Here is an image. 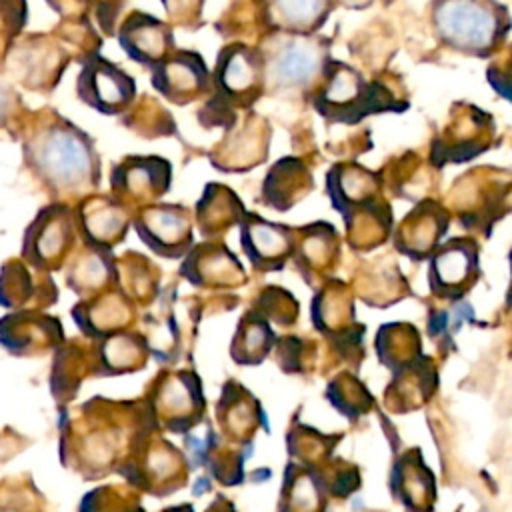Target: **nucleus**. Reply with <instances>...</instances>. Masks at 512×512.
Masks as SVG:
<instances>
[{
	"instance_id": "1",
	"label": "nucleus",
	"mask_w": 512,
	"mask_h": 512,
	"mask_svg": "<svg viewBox=\"0 0 512 512\" xmlns=\"http://www.w3.org/2000/svg\"><path fill=\"white\" fill-rule=\"evenodd\" d=\"M24 162L54 202L86 198L100 182L94 142L68 118L44 110L22 124Z\"/></svg>"
},
{
	"instance_id": "2",
	"label": "nucleus",
	"mask_w": 512,
	"mask_h": 512,
	"mask_svg": "<svg viewBox=\"0 0 512 512\" xmlns=\"http://www.w3.org/2000/svg\"><path fill=\"white\" fill-rule=\"evenodd\" d=\"M76 236L74 210L66 202H52L30 222L22 242V258L38 270L60 268L72 254Z\"/></svg>"
},
{
	"instance_id": "3",
	"label": "nucleus",
	"mask_w": 512,
	"mask_h": 512,
	"mask_svg": "<svg viewBox=\"0 0 512 512\" xmlns=\"http://www.w3.org/2000/svg\"><path fill=\"white\" fill-rule=\"evenodd\" d=\"M434 20L448 44L470 52L488 48L498 32V18L482 0H440Z\"/></svg>"
},
{
	"instance_id": "4",
	"label": "nucleus",
	"mask_w": 512,
	"mask_h": 512,
	"mask_svg": "<svg viewBox=\"0 0 512 512\" xmlns=\"http://www.w3.org/2000/svg\"><path fill=\"white\" fill-rule=\"evenodd\" d=\"M68 64V52L58 40L42 34L12 40L6 66L12 78L28 90H52Z\"/></svg>"
},
{
	"instance_id": "5",
	"label": "nucleus",
	"mask_w": 512,
	"mask_h": 512,
	"mask_svg": "<svg viewBox=\"0 0 512 512\" xmlns=\"http://www.w3.org/2000/svg\"><path fill=\"white\" fill-rule=\"evenodd\" d=\"M76 92L86 106L102 114H122L134 102L136 84L116 64L92 52L82 60Z\"/></svg>"
},
{
	"instance_id": "6",
	"label": "nucleus",
	"mask_w": 512,
	"mask_h": 512,
	"mask_svg": "<svg viewBox=\"0 0 512 512\" xmlns=\"http://www.w3.org/2000/svg\"><path fill=\"white\" fill-rule=\"evenodd\" d=\"M170 186V164L158 156H128L110 172V192L128 208L158 202Z\"/></svg>"
},
{
	"instance_id": "7",
	"label": "nucleus",
	"mask_w": 512,
	"mask_h": 512,
	"mask_svg": "<svg viewBox=\"0 0 512 512\" xmlns=\"http://www.w3.org/2000/svg\"><path fill=\"white\" fill-rule=\"evenodd\" d=\"M132 224L140 240L160 256H180L192 240V222L184 206L154 202L134 212Z\"/></svg>"
},
{
	"instance_id": "8",
	"label": "nucleus",
	"mask_w": 512,
	"mask_h": 512,
	"mask_svg": "<svg viewBox=\"0 0 512 512\" xmlns=\"http://www.w3.org/2000/svg\"><path fill=\"white\" fill-rule=\"evenodd\" d=\"M130 210L114 196H86L74 210L78 234L88 246L112 250L124 240L132 224Z\"/></svg>"
},
{
	"instance_id": "9",
	"label": "nucleus",
	"mask_w": 512,
	"mask_h": 512,
	"mask_svg": "<svg viewBox=\"0 0 512 512\" xmlns=\"http://www.w3.org/2000/svg\"><path fill=\"white\" fill-rule=\"evenodd\" d=\"M152 84L170 102L184 104L206 88L208 72L198 54L174 52L154 66Z\"/></svg>"
},
{
	"instance_id": "10",
	"label": "nucleus",
	"mask_w": 512,
	"mask_h": 512,
	"mask_svg": "<svg viewBox=\"0 0 512 512\" xmlns=\"http://www.w3.org/2000/svg\"><path fill=\"white\" fill-rule=\"evenodd\" d=\"M118 38L124 52L140 64L154 68L166 56H170V48H172L170 26L148 14L132 12L120 26Z\"/></svg>"
},
{
	"instance_id": "11",
	"label": "nucleus",
	"mask_w": 512,
	"mask_h": 512,
	"mask_svg": "<svg viewBox=\"0 0 512 512\" xmlns=\"http://www.w3.org/2000/svg\"><path fill=\"white\" fill-rule=\"evenodd\" d=\"M320 66V52L308 40H286L268 58V80L276 88H298L312 80Z\"/></svg>"
},
{
	"instance_id": "12",
	"label": "nucleus",
	"mask_w": 512,
	"mask_h": 512,
	"mask_svg": "<svg viewBox=\"0 0 512 512\" xmlns=\"http://www.w3.org/2000/svg\"><path fill=\"white\" fill-rule=\"evenodd\" d=\"M116 266L110 250L84 244L82 250L74 254V260L68 268V284L80 292H96L104 288L110 278H114Z\"/></svg>"
},
{
	"instance_id": "13",
	"label": "nucleus",
	"mask_w": 512,
	"mask_h": 512,
	"mask_svg": "<svg viewBox=\"0 0 512 512\" xmlns=\"http://www.w3.org/2000/svg\"><path fill=\"white\" fill-rule=\"evenodd\" d=\"M258 74V62L250 50L242 46H230L220 54L216 82L224 94L242 96L254 92L258 86Z\"/></svg>"
},
{
	"instance_id": "14",
	"label": "nucleus",
	"mask_w": 512,
	"mask_h": 512,
	"mask_svg": "<svg viewBox=\"0 0 512 512\" xmlns=\"http://www.w3.org/2000/svg\"><path fill=\"white\" fill-rule=\"evenodd\" d=\"M290 248L288 234L274 224L252 220L244 228V250L248 256L256 258H274L284 256Z\"/></svg>"
},
{
	"instance_id": "15",
	"label": "nucleus",
	"mask_w": 512,
	"mask_h": 512,
	"mask_svg": "<svg viewBox=\"0 0 512 512\" xmlns=\"http://www.w3.org/2000/svg\"><path fill=\"white\" fill-rule=\"evenodd\" d=\"M470 264L472 252L460 242H452L438 252L434 260V272L442 284H460L468 276Z\"/></svg>"
},
{
	"instance_id": "16",
	"label": "nucleus",
	"mask_w": 512,
	"mask_h": 512,
	"mask_svg": "<svg viewBox=\"0 0 512 512\" xmlns=\"http://www.w3.org/2000/svg\"><path fill=\"white\" fill-rule=\"evenodd\" d=\"M326 0H272V10L284 26L308 28L324 12Z\"/></svg>"
},
{
	"instance_id": "17",
	"label": "nucleus",
	"mask_w": 512,
	"mask_h": 512,
	"mask_svg": "<svg viewBox=\"0 0 512 512\" xmlns=\"http://www.w3.org/2000/svg\"><path fill=\"white\" fill-rule=\"evenodd\" d=\"M34 290L32 272L26 262H6L0 274V302L10 306L26 300V294Z\"/></svg>"
},
{
	"instance_id": "18",
	"label": "nucleus",
	"mask_w": 512,
	"mask_h": 512,
	"mask_svg": "<svg viewBox=\"0 0 512 512\" xmlns=\"http://www.w3.org/2000/svg\"><path fill=\"white\" fill-rule=\"evenodd\" d=\"M362 94V80L350 72V70H336L330 74L328 86H326V100L330 106H346L352 108L354 100Z\"/></svg>"
},
{
	"instance_id": "19",
	"label": "nucleus",
	"mask_w": 512,
	"mask_h": 512,
	"mask_svg": "<svg viewBox=\"0 0 512 512\" xmlns=\"http://www.w3.org/2000/svg\"><path fill=\"white\" fill-rule=\"evenodd\" d=\"M16 120H20V100L16 92L0 80V130H6Z\"/></svg>"
},
{
	"instance_id": "20",
	"label": "nucleus",
	"mask_w": 512,
	"mask_h": 512,
	"mask_svg": "<svg viewBox=\"0 0 512 512\" xmlns=\"http://www.w3.org/2000/svg\"><path fill=\"white\" fill-rule=\"evenodd\" d=\"M54 10H58L64 18H74V20H84L86 10L90 8V0H48Z\"/></svg>"
},
{
	"instance_id": "21",
	"label": "nucleus",
	"mask_w": 512,
	"mask_h": 512,
	"mask_svg": "<svg viewBox=\"0 0 512 512\" xmlns=\"http://www.w3.org/2000/svg\"><path fill=\"white\" fill-rule=\"evenodd\" d=\"M446 324H448V314H436V318H434V322H432V332L436 334V332H442L444 328H446Z\"/></svg>"
}]
</instances>
